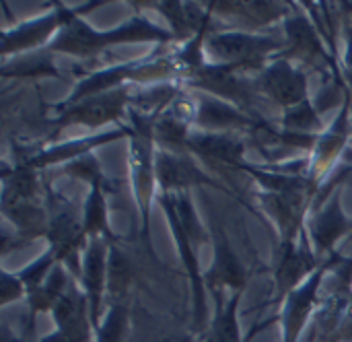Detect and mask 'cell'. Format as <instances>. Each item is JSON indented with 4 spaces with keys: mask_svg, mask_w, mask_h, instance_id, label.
<instances>
[{
    "mask_svg": "<svg viewBox=\"0 0 352 342\" xmlns=\"http://www.w3.org/2000/svg\"><path fill=\"white\" fill-rule=\"evenodd\" d=\"M198 120L210 128H221V126L245 122V118L237 109H233L231 105H225V103H217V101H206L200 107Z\"/></svg>",
    "mask_w": 352,
    "mask_h": 342,
    "instance_id": "2e32d148",
    "label": "cell"
},
{
    "mask_svg": "<svg viewBox=\"0 0 352 342\" xmlns=\"http://www.w3.org/2000/svg\"><path fill=\"white\" fill-rule=\"evenodd\" d=\"M192 149L206 157H214L219 161L237 163L243 155V145L235 138L227 136H196L194 140H188Z\"/></svg>",
    "mask_w": 352,
    "mask_h": 342,
    "instance_id": "7c38bea8",
    "label": "cell"
},
{
    "mask_svg": "<svg viewBox=\"0 0 352 342\" xmlns=\"http://www.w3.org/2000/svg\"><path fill=\"white\" fill-rule=\"evenodd\" d=\"M21 293H23V283H21V279L10 277V275H4V277H2V287H0V301L6 306V303H10L12 299H16Z\"/></svg>",
    "mask_w": 352,
    "mask_h": 342,
    "instance_id": "44dd1931",
    "label": "cell"
},
{
    "mask_svg": "<svg viewBox=\"0 0 352 342\" xmlns=\"http://www.w3.org/2000/svg\"><path fill=\"white\" fill-rule=\"evenodd\" d=\"M82 233H85V227L78 225L70 215H60L50 227V242L54 248L52 254H56L58 258L74 254L82 239Z\"/></svg>",
    "mask_w": 352,
    "mask_h": 342,
    "instance_id": "9c48e42d",
    "label": "cell"
},
{
    "mask_svg": "<svg viewBox=\"0 0 352 342\" xmlns=\"http://www.w3.org/2000/svg\"><path fill=\"white\" fill-rule=\"evenodd\" d=\"M130 268L126 264V260L120 256V252H111V260H109V289L111 293H122L130 281Z\"/></svg>",
    "mask_w": 352,
    "mask_h": 342,
    "instance_id": "d6986e66",
    "label": "cell"
},
{
    "mask_svg": "<svg viewBox=\"0 0 352 342\" xmlns=\"http://www.w3.org/2000/svg\"><path fill=\"white\" fill-rule=\"evenodd\" d=\"M311 268V258L303 252H297L291 244H287L285 254L280 258V266H278V289L280 293H287L291 289L297 287V283L303 279V275Z\"/></svg>",
    "mask_w": 352,
    "mask_h": 342,
    "instance_id": "8fae6325",
    "label": "cell"
},
{
    "mask_svg": "<svg viewBox=\"0 0 352 342\" xmlns=\"http://www.w3.org/2000/svg\"><path fill=\"white\" fill-rule=\"evenodd\" d=\"M85 289H87V301H89V318L93 322V328H99V306H101V293H103V281H105V246L95 239L85 256Z\"/></svg>",
    "mask_w": 352,
    "mask_h": 342,
    "instance_id": "52a82bcc",
    "label": "cell"
},
{
    "mask_svg": "<svg viewBox=\"0 0 352 342\" xmlns=\"http://www.w3.org/2000/svg\"><path fill=\"white\" fill-rule=\"evenodd\" d=\"M157 178L163 188L175 190V188H188L198 182H208L196 167H192L188 161L171 157V155H161L157 161Z\"/></svg>",
    "mask_w": 352,
    "mask_h": 342,
    "instance_id": "ba28073f",
    "label": "cell"
},
{
    "mask_svg": "<svg viewBox=\"0 0 352 342\" xmlns=\"http://www.w3.org/2000/svg\"><path fill=\"white\" fill-rule=\"evenodd\" d=\"M60 23V17L58 14H50L45 19H39L35 23H27L23 25L21 29H16L14 33L6 35L4 41H2V52L6 54L8 50H21V47H29V45H35L39 41H43L52 29Z\"/></svg>",
    "mask_w": 352,
    "mask_h": 342,
    "instance_id": "30bf717a",
    "label": "cell"
},
{
    "mask_svg": "<svg viewBox=\"0 0 352 342\" xmlns=\"http://www.w3.org/2000/svg\"><path fill=\"white\" fill-rule=\"evenodd\" d=\"M322 270L301 289L293 291L289 295L287 308H285V316H283V336L285 342H297L303 326L307 324L314 306H316V295L320 289V281H322Z\"/></svg>",
    "mask_w": 352,
    "mask_h": 342,
    "instance_id": "5b68a950",
    "label": "cell"
},
{
    "mask_svg": "<svg viewBox=\"0 0 352 342\" xmlns=\"http://www.w3.org/2000/svg\"><path fill=\"white\" fill-rule=\"evenodd\" d=\"M264 89L283 105L287 107H299L305 103L307 95V81L305 74L297 68H293L287 60H280L272 64L264 76H262Z\"/></svg>",
    "mask_w": 352,
    "mask_h": 342,
    "instance_id": "277c9868",
    "label": "cell"
},
{
    "mask_svg": "<svg viewBox=\"0 0 352 342\" xmlns=\"http://www.w3.org/2000/svg\"><path fill=\"white\" fill-rule=\"evenodd\" d=\"M128 324V310L122 303L111 306L107 318L97 328V342H124Z\"/></svg>",
    "mask_w": 352,
    "mask_h": 342,
    "instance_id": "e0dca14e",
    "label": "cell"
},
{
    "mask_svg": "<svg viewBox=\"0 0 352 342\" xmlns=\"http://www.w3.org/2000/svg\"><path fill=\"white\" fill-rule=\"evenodd\" d=\"M212 270H214L219 283H223L227 287H235L237 291L243 289V281H245L243 268H241V264L237 262V258L233 256V252L229 250V246L225 242H221L219 248H217V262H214Z\"/></svg>",
    "mask_w": 352,
    "mask_h": 342,
    "instance_id": "5bb4252c",
    "label": "cell"
},
{
    "mask_svg": "<svg viewBox=\"0 0 352 342\" xmlns=\"http://www.w3.org/2000/svg\"><path fill=\"white\" fill-rule=\"evenodd\" d=\"M105 202H103V194L101 190L95 186L89 200H87V211H85V231L87 233H101L105 231Z\"/></svg>",
    "mask_w": 352,
    "mask_h": 342,
    "instance_id": "ac0fdd59",
    "label": "cell"
},
{
    "mask_svg": "<svg viewBox=\"0 0 352 342\" xmlns=\"http://www.w3.org/2000/svg\"><path fill=\"white\" fill-rule=\"evenodd\" d=\"M151 342H194L192 336H186V334H177V336H165V339H161V341H151Z\"/></svg>",
    "mask_w": 352,
    "mask_h": 342,
    "instance_id": "7402d4cb",
    "label": "cell"
},
{
    "mask_svg": "<svg viewBox=\"0 0 352 342\" xmlns=\"http://www.w3.org/2000/svg\"><path fill=\"white\" fill-rule=\"evenodd\" d=\"M56 320V332L43 342H89L91 341V318H87V301L74 291L64 295L52 308Z\"/></svg>",
    "mask_w": 352,
    "mask_h": 342,
    "instance_id": "7a4b0ae2",
    "label": "cell"
},
{
    "mask_svg": "<svg viewBox=\"0 0 352 342\" xmlns=\"http://www.w3.org/2000/svg\"><path fill=\"white\" fill-rule=\"evenodd\" d=\"M287 122L291 126H295L297 130H303V128H314L318 124V118H316L314 109L307 103H303V105L291 109V114L287 116Z\"/></svg>",
    "mask_w": 352,
    "mask_h": 342,
    "instance_id": "ffe728a7",
    "label": "cell"
},
{
    "mask_svg": "<svg viewBox=\"0 0 352 342\" xmlns=\"http://www.w3.org/2000/svg\"><path fill=\"white\" fill-rule=\"evenodd\" d=\"M126 101V91H111V93H101L80 105H74L66 116H64V124H85V126H97V124H105L109 120H113Z\"/></svg>",
    "mask_w": 352,
    "mask_h": 342,
    "instance_id": "8992f818",
    "label": "cell"
},
{
    "mask_svg": "<svg viewBox=\"0 0 352 342\" xmlns=\"http://www.w3.org/2000/svg\"><path fill=\"white\" fill-rule=\"evenodd\" d=\"M142 39H167V33L146 21H130L118 31L95 33L80 21H68L64 33L52 43V50L68 54H93L109 43L120 41H142Z\"/></svg>",
    "mask_w": 352,
    "mask_h": 342,
    "instance_id": "6da1fadb",
    "label": "cell"
},
{
    "mask_svg": "<svg viewBox=\"0 0 352 342\" xmlns=\"http://www.w3.org/2000/svg\"><path fill=\"white\" fill-rule=\"evenodd\" d=\"M241 291L235 293V297L227 303L223 312H219L214 324H212V342H241L239 324H237V303H239Z\"/></svg>",
    "mask_w": 352,
    "mask_h": 342,
    "instance_id": "9a60e30c",
    "label": "cell"
},
{
    "mask_svg": "<svg viewBox=\"0 0 352 342\" xmlns=\"http://www.w3.org/2000/svg\"><path fill=\"white\" fill-rule=\"evenodd\" d=\"M276 47V41L268 37H252L245 33H219L208 39V50L225 60L235 64H245L250 60H258L270 50Z\"/></svg>",
    "mask_w": 352,
    "mask_h": 342,
    "instance_id": "3957f363",
    "label": "cell"
},
{
    "mask_svg": "<svg viewBox=\"0 0 352 342\" xmlns=\"http://www.w3.org/2000/svg\"><path fill=\"white\" fill-rule=\"evenodd\" d=\"M346 229V219L338 206V202H332V206H328L316 221L314 225V237L318 242L320 248L328 250Z\"/></svg>",
    "mask_w": 352,
    "mask_h": 342,
    "instance_id": "4fadbf2b",
    "label": "cell"
}]
</instances>
